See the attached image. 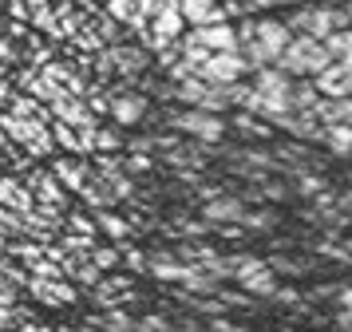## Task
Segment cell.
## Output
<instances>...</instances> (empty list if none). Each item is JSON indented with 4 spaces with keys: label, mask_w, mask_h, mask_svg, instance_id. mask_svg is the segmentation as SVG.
Returning <instances> with one entry per match:
<instances>
[{
    "label": "cell",
    "mask_w": 352,
    "mask_h": 332,
    "mask_svg": "<svg viewBox=\"0 0 352 332\" xmlns=\"http://www.w3.org/2000/svg\"><path fill=\"white\" fill-rule=\"evenodd\" d=\"M289 44V24L281 20H245L238 28V52L250 67H270Z\"/></svg>",
    "instance_id": "obj_1"
},
{
    "label": "cell",
    "mask_w": 352,
    "mask_h": 332,
    "mask_svg": "<svg viewBox=\"0 0 352 332\" xmlns=\"http://www.w3.org/2000/svg\"><path fill=\"white\" fill-rule=\"evenodd\" d=\"M293 79L281 71V67H257V83H254V95H250V103H245V111L250 115H261V119H281V115H289L293 111Z\"/></svg>",
    "instance_id": "obj_2"
},
{
    "label": "cell",
    "mask_w": 352,
    "mask_h": 332,
    "mask_svg": "<svg viewBox=\"0 0 352 332\" xmlns=\"http://www.w3.org/2000/svg\"><path fill=\"white\" fill-rule=\"evenodd\" d=\"M333 56H329V47L320 36H309V32H297V36H289L285 52L277 56V67L285 71V76H317L320 67H329Z\"/></svg>",
    "instance_id": "obj_3"
},
{
    "label": "cell",
    "mask_w": 352,
    "mask_h": 332,
    "mask_svg": "<svg viewBox=\"0 0 352 332\" xmlns=\"http://www.w3.org/2000/svg\"><path fill=\"white\" fill-rule=\"evenodd\" d=\"M333 28H352V12L344 4H305L289 16V32H309V36H329Z\"/></svg>",
    "instance_id": "obj_4"
},
{
    "label": "cell",
    "mask_w": 352,
    "mask_h": 332,
    "mask_svg": "<svg viewBox=\"0 0 352 332\" xmlns=\"http://www.w3.org/2000/svg\"><path fill=\"white\" fill-rule=\"evenodd\" d=\"M0 131H4L8 139L24 142L32 155H48L52 146H56V135H52L40 119H32V115H12V111H4V115H0Z\"/></svg>",
    "instance_id": "obj_5"
},
{
    "label": "cell",
    "mask_w": 352,
    "mask_h": 332,
    "mask_svg": "<svg viewBox=\"0 0 352 332\" xmlns=\"http://www.w3.org/2000/svg\"><path fill=\"white\" fill-rule=\"evenodd\" d=\"M170 95L182 99L186 107H202V111H226V107H230L222 83H210V79H202L198 71L186 76V79H178L175 87H170Z\"/></svg>",
    "instance_id": "obj_6"
},
{
    "label": "cell",
    "mask_w": 352,
    "mask_h": 332,
    "mask_svg": "<svg viewBox=\"0 0 352 332\" xmlns=\"http://www.w3.org/2000/svg\"><path fill=\"white\" fill-rule=\"evenodd\" d=\"M170 126L182 131V135H190L198 142H218L226 135V123L218 111H202V107H186V111H175L170 115Z\"/></svg>",
    "instance_id": "obj_7"
},
{
    "label": "cell",
    "mask_w": 352,
    "mask_h": 332,
    "mask_svg": "<svg viewBox=\"0 0 352 332\" xmlns=\"http://www.w3.org/2000/svg\"><path fill=\"white\" fill-rule=\"evenodd\" d=\"M245 71H254L250 63H245V56L241 52H210L206 60L198 63V76L210 79V83H238Z\"/></svg>",
    "instance_id": "obj_8"
},
{
    "label": "cell",
    "mask_w": 352,
    "mask_h": 332,
    "mask_svg": "<svg viewBox=\"0 0 352 332\" xmlns=\"http://www.w3.org/2000/svg\"><path fill=\"white\" fill-rule=\"evenodd\" d=\"M186 40L198 44V47H206V52H238V28H234L230 20H218V24H198Z\"/></svg>",
    "instance_id": "obj_9"
},
{
    "label": "cell",
    "mask_w": 352,
    "mask_h": 332,
    "mask_svg": "<svg viewBox=\"0 0 352 332\" xmlns=\"http://www.w3.org/2000/svg\"><path fill=\"white\" fill-rule=\"evenodd\" d=\"M313 87H317L324 99H340V95H352V71L340 60H333L329 67H320L313 76Z\"/></svg>",
    "instance_id": "obj_10"
},
{
    "label": "cell",
    "mask_w": 352,
    "mask_h": 332,
    "mask_svg": "<svg viewBox=\"0 0 352 332\" xmlns=\"http://www.w3.org/2000/svg\"><path fill=\"white\" fill-rule=\"evenodd\" d=\"M273 126L289 131L293 139H301V142H320L324 139V123H320L317 115H309V111H289V115H281V119H273Z\"/></svg>",
    "instance_id": "obj_11"
},
{
    "label": "cell",
    "mask_w": 352,
    "mask_h": 332,
    "mask_svg": "<svg viewBox=\"0 0 352 332\" xmlns=\"http://www.w3.org/2000/svg\"><path fill=\"white\" fill-rule=\"evenodd\" d=\"M32 297L40 300V305L60 309V305H72V300H76V289H72L64 277H32Z\"/></svg>",
    "instance_id": "obj_12"
},
{
    "label": "cell",
    "mask_w": 352,
    "mask_h": 332,
    "mask_svg": "<svg viewBox=\"0 0 352 332\" xmlns=\"http://www.w3.org/2000/svg\"><path fill=\"white\" fill-rule=\"evenodd\" d=\"M52 115H56L60 123H72V126H80V123H87V119H96V115H91V107L83 103L80 95H72V91H60L56 99H52Z\"/></svg>",
    "instance_id": "obj_13"
},
{
    "label": "cell",
    "mask_w": 352,
    "mask_h": 332,
    "mask_svg": "<svg viewBox=\"0 0 352 332\" xmlns=\"http://www.w3.org/2000/svg\"><path fill=\"white\" fill-rule=\"evenodd\" d=\"M146 273H155L159 281H175V285H182L186 281V273H190V265L178 257V253H170V250H162V253H155L151 261H146Z\"/></svg>",
    "instance_id": "obj_14"
},
{
    "label": "cell",
    "mask_w": 352,
    "mask_h": 332,
    "mask_svg": "<svg viewBox=\"0 0 352 332\" xmlns=\"http://www.w3.org/2000/svg\"><path fill=\"white\" fill-rule=\"evenodd\" d=\"M52 174L60 178V186L67 190V194H80V186L91 178V170H87V162H80V158H60L56 166H52Z\"/></svg>",
    "instance_id": "obj_15"
},
{
    "label": "cell",
    "mask_w": 352,
    "mask_h": 332,
    "mask_svg": "<svg viewBox=\"0 0 352 332\" xmlns=\"http://www.w3.org/2000/svg\"><path fill=\"white\" fill-rule=\"evenodd\" d=\"M178 8H182V16L190 20L194 28H198V24H218V20H226L218 0H178Z\"/></svg>",
    "instance_id": "obj_16"
},
{
    "label": "cell",
    "mask_w": 352,
    "mask_h": 332,
    "mask_svg": "<svg viewBox=\"0 0 352 332\" xmlns=\"http://www.w3.org/2000/svg\"><path fill=\"white\" fill-rule=\"evenodd\" d=\"M111 115H115V123L119 126H131V123H139V119H143L146 115V99L143 95H115L111 99Z\"/></svg>",
    "instance_id": "obj_17"
},
{
    "label": "cell",
    "mask_w": 352,
    "mask_h": 332,
    "mask_svg": "<svg viewBox=\"0 0 352 332\" xmlns=\"http://www.w3.org/2000/svg\"><path fill=\"white\" fill-rule=\"evenodd\" d=\"M245 214V198H210L206 202V221H226V225H238Z\"/></svg>",
    "instance_id": "obj_18"
},
{
    "label": "cell",
    "mask_w": 352,
    "mask_h": 332,
    "mask_svg": "<svg viewBox=\"0 0 352 332\" xmlns=\"http://www.w3.org/2000/svg\"><path fill=\"white\" fill-rule=\"evenodd\" d=\"M28 190H32L36 206H60V202H64V186H60V178H56V174H32Z\"/></svg>",
    "instance_id": "obj_19"
},
{
    "label": "cell",
    "mask_w": 352,
    "mask_h": 332,
    "mask_svg": "<svg viewBox=\"0 0 352 332\" xmlns=\"http://www.w3.org/2000/svg\"><path fill=\"white\" fill-rule=\"evenodd\" d=\"M241 289L250 293V297H261V300H273V293H277V277H273V269H257V273H250V277H241Z\"/></svg>",
    "instance_id": "obj_20"
},
{
    "label": "cell",
    "mask_w": 352,
    "mask_h": 332,
    "mask_svg": "<svg viewBox=\"0 0 352 332\" xmlns=\"http://www.w3.org/2000/svg\"><path fill=\"white\" fill-rule=\"evenodd\" d=\"M182 289H186L190 297H214V293L222 289V281H218L214 273H206V269H194V265H190V273H186Z\"/></svg>",
    "instance_id": "obj_21"
},
{
    "label": "cell",
    "mask_w": 352,
    "mask_h": 332,
    "mask_svg": "<svg viewBox=\"0 0 352 332\" xmlns=\"http://www.w3.org/2000/svg\"><path fill=\"white\" fill-rule=\"evenodd\" d=\"M80 194H83V202L91 206V210H111V202H115V190L107 186V182H103V178H87V182H83L80 186Z\"/></svg>",
    "instance_id": "obj_22"
},
{
    "label": "cell",
    "mask_w": 352,
    "mask_h": 332,
    "mask_svg": "<svg viewBox=\"0 0 352 332\" xmlns=\"http://www.w3.org/2000/svg\"><path fill=\"white\" fill-rule=\"evenodd\" d=\"M324 146L336 155H352V123H324Z\"/></svg>",
    "instance_id": "obj_23"
},
{
    "label": "cell",
    "mask_w": 352,
    "mask_h": 332,
    "mask_svg": "<svg viewBox=\"0 0 352 332\" xmlns=\"http://www.w3.org/2000/svg\"><path fill=\"white\" fill-rule=\"evenodd\" d=\"M226 265H230V277L241 281V277H250L257 269H265V261H261L257 253H234V257H226Z\"/></svg>",
    "instance_id": "obj_24"
},
{
    "label": "cell",
    "mask_w": 352,
    "mask_h": 332,
    "mask_svg": "<svg viewBox=\"0 0 352 332\" xmlns=\"http://www.w3.org/2000/svg\"><path fill=\"white\" fill-rule=\"evenodd\" d=\"M238 225L254 230V234H270L273 225H277V214H273V210H245Z\"/></svg>",
    "instance_id": "obj_25"
},
{
    "label": "cell",
    "mask_w": 352,
    "mask_h": 332,
    "mask_svg": "<svg viewBox=\"0 0 352 332\" xmlns=\"http://www.w3.org/2000/svg\"><path fill=\"white\" fill-rule=\"evenodd\" d=\"M28 20H32L36 28H44V32H52L56 36V16H52V8H48V0H28Z\"/></svg>",
    "instance_id": "obj_26"
},
{
    "label": "cell",
    "mask_w": 352,
    "mask_h": 332,
    "mask_svg": "<svg viewBox=\"0 0 352 332\" xmlns=\"http://www.w3.org/2000/svg\"><path fill=\"white\" fill-rule=\"evenodd\" d=\"M99 230L107 237H115V241H123V237L131 234V221H123L119 214H111V210H99Z\"/></svg>",
    "instance_id": "obj_27"
},
{
    "label": "cell",
    "mask_w": 352,
    "mask_h": 332,
    "mask_svg": "<svg viewBox=\"0 0 352 332\" xmlns=\"http://www.w3.org/2000/svg\"><path fill=\"white\" fill-rule=\"evenodd\" d=\"M293 111H309L313 115V107H317V99H320V91L313 87V83H293Z\"/></svg>",
    "instance_id": "obj_28"
},
{
    "label": "cell",
    "mask_w": 352,
    "mask_h": 332,
    "mask_svg": "<svg viewBox=\"0 0 352 332\" xmlns=\"http://www.w3.org/2000/svg\"><path fill=\"white\" fill-rule=\"evenodd\" d=\"M96 324H103V332H135V320L123 309H107V316L96 320Z\"/></svg>",
    "instance_id": "obj_29"
},
{
    "label": "cell",
    "mask_w": 352,
    "mask_h": 332,
    "mask_svg": "<svg viewBox=\"0 0 352 332\" xmlns=\"http://www.w3.org/2000/svg\"><path fill=\"white\" fill-rule=\"evenodd\" d=\"M52 135H56V142H60L64 151H80V126L60 123V119H56V126H52Z\"/></svg>",
    "instance_id": "obj_30"
},
{
    "label": "cell",
    "mask_w": 352,
    "mask_h": 332,
    "mask_svg": "<svg viewBox=\"0 0 352 332\" xmlns=\"http://www.w3.org/2000/svg\"><path fill=\"white\" fill-rule=\"evenodd\" d=\"M277 158L293 162V170H297V174L313 166V158H309V151H305V146H281V151H277Z\"/></svg>",
    "instance_id": "obj_31"
},
{
    "label": "cell",
    "mask_w": 352,
    "mask_h": 332,
    "mask_svg": "<svg viewBox=\"0 0 352 332\" xmlns=\"http://www.w3.org/2000/svg\"><path fill=\"white\" fill-rule=\"evenodd\" d=\"M119 146H123V139H119L115 126H96V151H107V155H111Z\"/></svg>",
    "instance_id": "obj_32"
},
{
    "label": "cell",
    "mask_w": 352,
    "mask_h": 332,
    "mask_svg": "<svg viewBox=\"0 0 352 332\" xmlns=\"http://www.w3.org/2000/svg\"><path fill=\"white\" fill-rule=\"evenodd\" d=\"M111 20H135L139 16V0H107Z\"/></svg>",
    "instance_id": "obj_33"
},
{
    "label": "cell",
    "mask_w": 352,
    "mask_h": 332,
    "mask_svg": "<svg viewBox=\"0 0 352 332\" xmlns=\"http://www.w3.org/2000/svg\"><path fill=\"white\" fill-rule=\"evenodd\" d=\"M234 123H238L241 131H245V135H257V139H265V135H270V126H265V123H257V119L250 115V111H245V115H238Z\"/></svg>",
    "instance_id": "obj_34"
},
{
    "label": "cell",
    "mask_w": 352,
    "mask_h": 332,
    "mask_svg": "<svg viewBox=\"0 0 352 332\" xmlns=\"http://www.w3.org/2000/svg\"><path fill=\"white\" fill-rule=\"evenodd\" d=\"M297 190H301V194H313V198H317L320 190H324V182H320L317 174H309V170H301V174H297Z\"/></svg>",
    "instance_id": "obj_35"
},
{
    "label": "cell",
    "mask_w": 352,
    "mask_h": 332,
    "mask_svg": "<svg viewBox=\"0 0 352 332\" xmlns=\"http://www.w3.org/2000/svg\"><path fill=\"white\" fill-rule=\"evenodd\" d=\"M151 166H155V158L146 155V151H135V155L127 158V174H146Z\"/></svg>",
    "instance_id": "obj_36"
},
{
    "label": "cell",
    "mask_w": 352,
    "mask_h": 332,
    "mask_svg": "<svg viewBox=\"0 0 352 332\" xmlns=\"http://www.w3.org/2000/svg\"><path fill=\"white\" fill-rule=\"evenodd\" d=\"M91 261H96L99 269H111L115 261H119V253L115 250H91Z\"/></svg>",
    "instance_id": "obj_37"
},
{
    "label": "cell",
    "mask_w": 352,
    "mask_h": 332,
    "mask_svg": "<svg viewBox=\"0 0 352 332\" xmlns=\"http://www.w3.org/2000/svg\"><path fill=\"white\" fill-rule=\"evenodd\" d=\"M67 230H72V234H91L96 225H91V221L83 218V214H72V221H67Z\"/></svg>",
    "instance_id": "obj_38"
},
{
    "label": "cell",
    "mask_w": 352,
    "mask_h": 332,
    "mask_svg": "<svg viewBox=\"0 0 352 332\" xmlns=\"http://www.w3.org/2000/svg\"><path fill=\"white\" fill-rule=\"evenodd\" d=\"M336 300H340V309L352 313V285H336Z\"/></svg>",
    "instance_id": "obj_39"
},
{
    "label": "cell",
    "mask_w": 352,
    "mask_h": 332,
    "mask_svg": "<svg viewBox=\"0 0 352 332\" xmlns=\"http://www.w3.org/2000/svg\"><path fill=\"white\" fill-rule=\"evenodd\" d=\"M127 265H131V269H146V253H139V250H127Z\"/></svg>",
    "instance_id": "obj_40"
},
{
    "label": "cell",
    "mask_w": 352,
    "mask_h": 332,
    "mask_svg": "<svg viewBox=\"0 0 352 332\" xmlns=\"http://www.w3.org/2000/svg\"><path fill=\"white\" fill-rule=\"evenodd\" d=\"M210 332H241V329L238 324H230V320L222 316V320H210Z\"/></svg>",
    "instance_id": "obj_41"
},
{
    "label": "cell",
    "mask_w": 352,
    "mask_h": 332,
    "mask_svg": "<svg viewBox=\"0 0 352 332\" xmlns=\"http://www.w3.org/2000/svg\"><path fill=\"white\" fill-rule=\"evenodd\" d=\"M245 8H277V4H285V0H241Z\"/></svg>",
    "instance_id": "obj_42"
},
{
    "label": "cell",
    "mask_w": 352,
    "mask_h": 332,
    "mask_svg": "<svg viewBox=\"0 0 352 332\" xmlns=\"http://www.w3.org/2000/svg\"><path fill=\"white\" fill-rule=\"evenodd\" d=\"M273 300H281V305H293V300H297V293H293V289H277V293H273Z\"/></svg>",
    "instance_id": "obj_43"
},
{
    "label": "cell",
    "mask_w": 352,
    "mask_h": 332,
    "mask_svg": "<svg viewBox=\"0 0 352 332\" xmlns=\"http://www.w3.org/2000/svg\"><path fill=\"white\" fill-rule=\"evenodd\" d=\"M0 60H16V47L8 44V40H0Z\"/></svg>",
    "instance_id": "obj_44"
},
{
    "label": "cell",
    "mask_w": 352,
    "mask_h": 332,
    "mask_svg": "<svg viewBox=\"0 0 352 332\" xmlns=\"http://www.w3.org/2000/svg\"><path fill=\"white\" fill-rule=\"evenodd\" d=\"M8 12L16 16V20H24V16H28V0H20V4H12V8H8Z\"/></svg>",
    "instance_id": "obj_45"
},
{
    "label": "cell",
    "mask_w": 352,
    "mask_h": 332,
    "mask_svg": "<svg viewBox=\"0 0 352 332\" xmlns=\"http://www.w3.org/2000/svg\"><path fill=\"white\" fill-rule=\"evenodd\" d=\"M336 206H340V210H349V214H352V194H340V198H336Z\"/></svg>",
    "instance_id": "obj_46"
},
{
    "label": "cell",
    "mask_w": 352,
    "mask_h": 332,
    "mask_svg": "<svg viewBox=\"0 0 352 332\" xmlns=\"http://www.w3.org/2000/svg\"><path fill=\"white\" fill-rule=\"evenodd\" d=\"M24 332H52V329H24Z\"/></svg>",
    "instance_id": "obj_47"
},
{
    "label": "cell",
    "mask_w": 352,
    "mask_h": 332,
    "mask_svg": "<svg viewBox=\"0 0 352 332\" xmlns=\"http://www.w3.org/2000/svg\"><path fill=\"white\" fill-rule=\"evenodd\" d=\"M182 332H198V329H194V324H190V329H182Z\"/></svg>",
    "instance_id": "obj_48"
},
{
    "label": "cell",
    "mask_w": 352,
    "mask_h": 332,
    "mask_svg": "<svg viewBox=\"0 0 352 332\" xmlns=\"http://www.w3.org/2000/svg\"><path fill=\"white\" fill-rule=\"evenodd\" d=\"M0 79H4V63H0Z\"/></svg>",
    "instance_id": "obj_49"
},
{
    "label": "cell",
    "mask_w": 352,
    "mask_h": 332,
    "mask_svg": "<svg viewBox=\"0 0 352 332\" xmlns=\"http://www.w3.org/2000/svg\"><path fill=\"white\" fill-rule=\"evenodd\" d=\"M344 8H349V12H352V0H349V4H344Z\"/></svg>",
    "instance_id": "obj_50"
},
{
    "label": "cell",
    "mask_w": 352,
    "mask_h": 332,
    "mask_svg": "<svg viewBox=\"0 0 352 332\" xmlns=\"http://www.w3.org/2000/svg\"><path fill=\"white\" fill-rule=\"evenodd\" d=\"M349 123H352V119H349Z\"/></svg>",
    "instance_id": "obj_51"
}]
</instances>
